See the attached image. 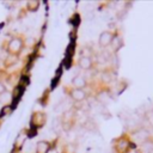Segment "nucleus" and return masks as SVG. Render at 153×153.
<instances>
[{"mask_svg": "<svg viewBox=\"0 0 153 153\" xmlns=\"http://www.w3.org/2000/svg\"><path fill=\"white\" fill-rule=\"evenodd\" d=\"M112 40H114V37L110 32H102L99 36V46L107 47L112 42Z\"/></svg>", "mask_w": 153, "mask_h": 153, "instance_id": "f257e3e1", "label": "nucleus"}, {"mask_svg": "<svg viewBox=\"0 0 153 153\" xmlns=\"http://www.w3.org/2000/svg\"><path fill=\"white\" fill-rule=\"evenodd\" d=\"M134 140H135V142H144L145 140L148 138V132L145 131V129H139L134 133Z\"/></svg>", "mask_w": 153, "mask_h": 153, "instance_id": "f03ea898", "label": "nucleus"}, {"mask_svg": "<svg viewBox=\"0 0 153 153\" xmlns=\"http://www.w3.org/2000/svg\"><path fill=\"white\" fill-rule=\"evenodd\" d=\"M22 49V41L18 40V38H15V40H12L8 44V50L11 53H18L19 50Z\"/></svg>", "mask_w": 153, "mask_h": 153, "instance_id": "7ed1b4c3", "label": "nucleus"}, {"mask_svg": "<svg viewBox=\"0 0 153 153\" xmlns=\"http://www.w3.org/2000/svg\"><path fill=\"white\" fill-rule=\"evenodd\" d=\"M44 121H46V117H44L43 114H36L32 117V124L35 127H42Z\"/></svg>", "mask_w": 153, "mask_h": 153, "instance_id": "20e7f679", "label": "nucleus"}, {"mask_svg": "<svg viewBox=\"0 0 153 153\" xmlns=\"http://www.w3.org/2000/svg\"><path fill=\"white\" fill-rule=\"evenodd\" d=\"M79 66H80L83 69H90L91 66H92V61H91L90 58L83 56V58L79 60Z\"/></svg>", "mask_w": 153, "mask_h": 153, "instance_id": "39448f33", "label": "nucleus"}, {"mask_svg": "<svg viewBox=\"0 0 153 153\" xmlns=\"http://www.w3.org/2000/svg\"><path fill=\"white\" fill-rule=\"evenodd\" d=\"M71 96H72V98H73L74 100H76V102H81V100H84V98L86 97L85 92H84L83 90H78V88H75V90L71 93Z\"/></svg>", "mask_w": 153, "mask_h": 153, "instance_id": "423d86ee", "label": "nucleus"}, {"mask_svg": "<svg viewBox=\"0 0 153 153\" xmlns=\"http://www.w3.org/2000/svg\"><path fill=\"white\" fill-rule=\"evenodd\" d=\"M72 83L78 90H81V88L85 87V85H86V80L83 78V76H75Z\"/></svg>", "mask_w": 153, "mask_h": 153, "instance_id": "0eeeda50", "label": "nucleus"}, {"mask_svg": "<svg viewBox=\"0 0 153 153\" xmlns=\"http://www.w3.org/2000/svg\"><path fill=\"white\" fill-rule=\"evenodd\" d=\"M49 149V144L47 141H40L36 146L37 153H47Z\"/></svg>", "mask_w": 153, "mask_h": 153, "instance_id": "6e6552de", "label": "nucleus"}, {"mask_svg": "<svg viewBox=\"0 0 153 153\" xmlns=\"http://www.w3.org/2000/svg\"><path fill=\"white\" fill-rule=\"evenodd\" d=\"M112 49H114V52H117V50L122 47V44H123V42H122V40L120 37H116V38H114L112 40Z\"/></svg>", "mask_w": 153, "mask_h": 153, "instance_id": "1a4fd4ad", "label": "nucleus"}, {"mask_svg": "<svg viewBox=\"0 0 153 153\" xmlns=\"http://www.w3.org/2000/svg\"><path fill=\"white\" fill-rule=\"evenodd\" d=\"M10 100H11V95L8 92H4L0 95V103L7 104V103H10Z\"/></svg>", "mask_w": 153, "mask_h": 153, "instance_id": "9d476101", "label": "nucleus"}, {"mask_svg": "<svg viewBox=\"0 0 153 153\" xmlns=\"http://www.w3.org/2000/svg\"><path fill=\"white\" fill-rule=\"evenodd\" d=\"M28 8L30 11H36L38 8V1H29L28 3Z\"/></svg>", "mask_w": 153, "mask_h": 153, "instance_id": "9b49d317", "label": "nucleus"}, {"mask_svg": "<svg viewBox=\"0 0 153 153\" xmlns=\"http://www.w3.org/2000/svg\"><path fill=\"white\" fill-rule=\"evenodd\" d=\"M142 148H144V151H145V152L151 153V152L153 151V144H152V142H146V144H144Z\"/></svg>", "mask_w": 153, "mask_h": 153, "instance_id": "f8f14e48", "label": "nucleus"}, {"mask_svg": "<svg viewBox=\"0 0 153 153\" xmlns=\"http://www.w3.org/2000/svg\"><path fill=\"white\" fill-rule=\"evenodd\" d=\"M11 111H12V109H11L10 107H5V108L3 109V111H1V115H5V116H6V115H10V114H11Z\"/></svg>", "mask_w": 153, "mask_h": 153, "instance_id": "ddd939ff", "label": "nucleus"}, {"mask_svg": "<svg viewBox=\"0 0 153 153\" xmlns=\"http://www.w3.org/2000/svg\"><path fill=\"white\" fill-rule=\"evenodd\" d=\"M23 142H24V138H23V136L20 135V136H19L18 139H17V141H16V145H17V146H22L20 144H23Z\"/></svg>", "mask_w": 153, "mask_h": 153, "instance_id": "4468645a", "label": "nucleus"}, {"mask_svg": "<svg viewBox=\"0 0 153 153\" xmlns=\"http://www.w3.org/2000/svg\"><path fill=\"white\" fill-rule=\"evenodd\" d=\"M4 92H5V87H4V85H3V84H0V95L4 93Z\"/></svg>", "mask_w": 153, "mask_h": 153, "instance_id": "2eb2a0df", "label": "nucleus"}]
</instances>
